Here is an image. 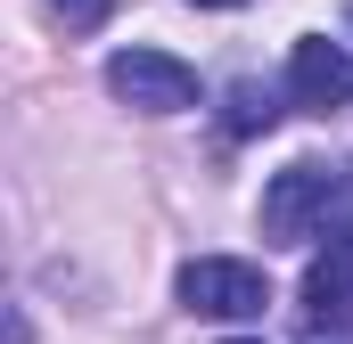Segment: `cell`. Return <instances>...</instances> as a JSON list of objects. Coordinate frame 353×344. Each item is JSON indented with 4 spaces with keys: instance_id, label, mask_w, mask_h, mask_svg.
Listing matches in <instances>:
<instances>
[{
    "instance_id": "obj_1",
    "label": "cell",
    "mask_w": 353,
    "mask_h": 344,
    "mask_svg": "<svg viewBox=\"0 0 353 344\" xmlns=\"http://www.w3.org/2000/svg\"><path fill=\"white\" fill-rule=\"evenodd\" d=\"M337 189H345V180H337L329 164H312V156L288 164V172H271V189H263V238L271 246H304V238L329 222Z\"/></svg>"
},
{
    "instance_id": "obj_2",
    "label": "cell",
    "mask_w": 353,
    "mask_h": 344,
    "mask_svg": "<svg viewBox=\"0 0 353 344\" xmlns=\"http://www.w3.org/2000/svg\"><path fill=\"white\" fill-rule=\"evenodd\" d=\"M107 90L123 98V107H140V115H181V107H197V74L165 58V50H115L107 58Z\"/></svg>"
},
{
    "instance_id": "obj_3",
    "label": "cell",
    "mask_w": 353,
    "mask_h": 344,
    "mask_svg": "<svg viewBox=\"0 0 353 344\" xmlns=\"http://www.w3.org/2000/svg\"><path fill=\"white\" fill-rule=\"evenodd\" d=\"M181 303H189V312H205V320H255V312L271 303V287H263V270H255V262L197 255V262H181Z\"/></svg>"
},
{
    "instance_id": "obj_4",
    "label": "cell",
    "mask_w": 353,
    "mask_h": 344,
    "mask_svg": "<svg viewBox=\"0 0 353 344\" xmlns=\"http://www.w3.org/2000/svg\"><path fill=\"white\" fill-rule=\"evenodd\" d=\"M288 98H296L304 115H329V107H345V98H353V58L337 50V41L304 33V41L288 50Z\"/></svg>"
},
{
    "instance_id": "obj_5",
    "label": "cell",
    "mask_w": 353,
    "mask_h": 344,
    "mask_svg": "<svg viewBox=\"0 0 353 344\" xmlns=\"http://www.w3.org/2000/svg\"><path fill=\"white\" fill-rule=\"evenodd\" d=\"M345 312H353V222L329 238V255H312V270H304V320L337 328Z\"/></svg>"
},
{
    "instance_id": "obj_6",
    "label": "cell",
    "mask_w": 353,
    "mask_h": 344,
    "mask_svg": "<svg viewBox=\"0 0 353 344\" xmlns=\"http://www.w3.org/2000/svg\"><path fill=\"white\" fill-rule=\"evenodd\" d=\"M222 123H230V140H255V131H271V123H279V98H271L263 83H230Z\"/></svg>"
},
{
    "instance_id": "obj_7",
    "label": "cell",
    "mask_w": 353,
    "mask_h": 344,
    "mask_svg": "<svg viewBox=\"0 0 353 344\" xmlns=\"http://www.w3.org/2000/svg\"><path fill=\"white\" fill-rule=\"evenodd\" d=\"M50 17H58L66 33H99V25L115 17V0H50Z\"/></svg>"
},
{
    "instance_id": "obj_8",
    "label": "cell",
    "mask_w": 353,
    "mask_h": 344,
    "mask_svg": "<svg viewBox=\"0 0 353 344\" xmlns=\"http://www.w3.org/2000/svg\"><path fill=\"white\" fill-rule=\"evenodd\" d=\"M197 8H247V0H197Z\"/></svg>"
},
{
    "instance_id": "obj_9",
    "label": "cell",
    "mask_w": 353,
    "mask_h": 344,
    "mask_svg": "<svg viewBox=\"0 0 353 344\" xmlns=\"http://www.w3.org/2000/svg\"><path fill=\"white\" fill-rule=\"evenodd\" d=\"M230 344H255V336H230Z\"/></svg>"
}]
</instances>
